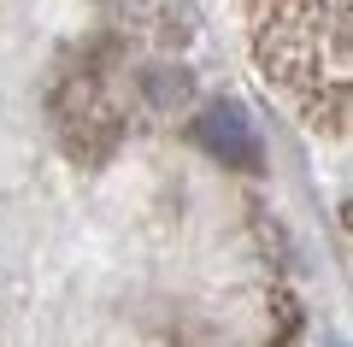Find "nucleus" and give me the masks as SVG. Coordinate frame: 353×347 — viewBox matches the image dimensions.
I'll list each match as a JSON object with an SVG mask.
<instances>
[{"label":"nucleus","instance_id":"obj_1","mask_svg":"<svg viewBox=\"0 0 353 347\" xmlns=\"http://www.w3.org/2000/svg\"><path fill=\"white\" fill-rule=\"evenodd\" d=\"M194 136H201V148L212 153V159H224V165H253L259 159L253 124H248V112H241L236 100H212V106L194 118Z\"/></svg>","mask_w":353,"mask_h":347}]
</instances>
